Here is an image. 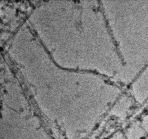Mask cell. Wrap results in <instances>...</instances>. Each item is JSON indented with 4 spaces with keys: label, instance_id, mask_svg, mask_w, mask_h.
Returning a JSON list of instances; mask_svg holds the SVG:
<instances>
[{
    "label": "cell",
    "instance_id": "6da1fadb",
    "mask_svg": "<svg viewBox=\"0 0 148 139\" xmlns=\"http://www.w3.org/2000/svg\"><path fill=\"white\" fill-rule=\"evenodd\" d=\"M113 105L111 113L114 116L123 119L125 118L130 108L132 102L130 96H120Z\"/></svg>",
    "mask_w": 148,
    "mask_h": 139
},
{
    "label": "cell",
    "instance_id": "3957f363",
    "mask_svg": "<svg viewBox=\"0 0 148 139\" xmlns=\"http://www.w3.org/2000/svg\"><path fill=\"white\" fill-rule=\"evenodd\" d=\"M110 139H126L125 136L123 133L121 131L117 132L116 134H114V135Z\"/></svg>",
    "mask_w": 148,
    "mask_h": 139
},
{
    "label": "cell",
    "instance_id": "7a4b0ae2",
    "mask_svg": "<svg viewBox=\"0 0 148 139\" xmlns=\"http://www.w3.org/2000/svg\"><path fill=\"white\" fill-rule=\"evenodd\" d=\"M98 2L99 6L98 8H97V10L99 11L102 13L103 14V18H104V21H105V25L106 27L107 28V31H108V34L110 35V37H111V39L112 40V42L114 44V46H115V51L117 55H118L119 58L121 60V63L123 65H125L126 63V62L125 61V58H124V56L120 50V48H119V45L118 42L115 38V37L114 36V33H113V30L111 29V26H110V23H109V21L107 19V16H106V14H105V11L104 10V8L103 7V4L102 3V1H98Z\"/></svg>",
    "mask_w": 148,
    "mask_h": 139
}]
</instances>
